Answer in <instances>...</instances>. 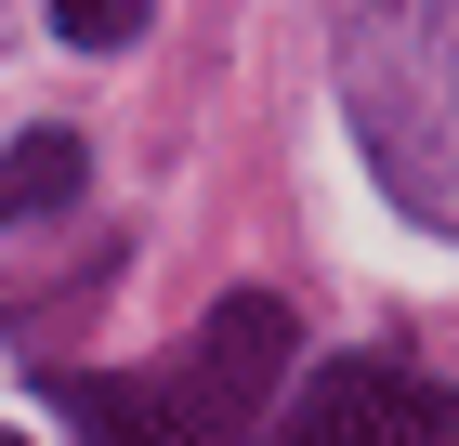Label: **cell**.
Here are the masks:
<instances>
[{"label":"cell","instance_id":"obj_1","mask_svg":"<svg viewBox=\"0 0 459 446\" xmlns=\"http://www.w3.org/2000/svg\"><path fill=\"white\" fill-rule=\"evenodd\" d=\"M276 394H289V302L276 289H237V302H211V328L171 368L79 380L66 407H79L92 446H249Z\"/></svg>","mask_w":459,"mask_h":446},{"label":"cell","instance_id":"obj_2","mask_svg":"<svg viewBox=\"0 0 459 446\" xmlns=\"http://www.w3.org/2000/svg\"><path fill=\"white\" fill-rule=\"evenodd\" d=\"M289 446H459V394L407 354H342L289 394Z\"/></svg>","mask_w":459,"mask_h":446},{"label":"cell","instance_id":"obj_3","mask_svg":"<svg viewBox=\"0 0 459 446\" xmlns=\"http://www.w3.org/2000/svg\"><path fill=\"white\" fill-rule=\"evenodd\" d=\"M79 171H92V158H79V132H13V144H0V223L66 210V197H79Z\"/></svg>","mask_w":459,"mask_h":446},{"label":"cell","instance_id":"obj_4","mask_svg":"<svg viewBox=\"0 0 459 446\" xmlns=\"http://www.w3.org/2000/svg\"><path fill=\"white\" fill-rule=\"evenodd\" d=\"M144 13H158V0H53V39H79V53H118V39H144Z\"/></svg>","mask_w":459,"mask_h":446},{"label":"cell","instance_id":"obj_5","mask_svg":"<svg viewBox=\"0 0 459 446\" xmlns=\"http://www.w3.org/2000/svg\"><path fill=\"white\" fill-rule=\"evenodd\" d=\"M0 446H27V433H0Z\"/></svg>","mask_w":459,"mask_h":446}]
</instances>
